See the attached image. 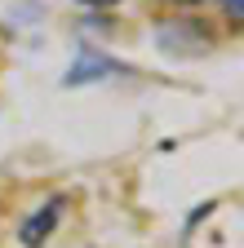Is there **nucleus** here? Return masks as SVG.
<instances>
[{"label":"nucleus","mask_w":244,"mask_h":248,"mask_svg":"<svg viewBox=\"0 0 244 248\" xmlns=\"http://www.w3.org/2000/svg\"><path fill=\"white\" fill-rule=\"evenodd\" d=\"M187 5H195V0H187Z\"/></svg>","instance_id":"4"},{"label":"nucleus","mask_w":244,"mask_h":248,"mask_svg":"<svg viewBox=\"0 0 244 248\" xmlns=\"http://www.w3.org/2000/svg\"><path fill=\"white\" fill-rule=\"evenodd\" d=\"M80 5H94V9H111V5H120V0H80Z\"/></svg>","instance_id":"3"},{"label":"nucleus","mask_w":244,"mask_h":248,"mask_svg":"<svg viewBox=\"0 0 244 248\" xmlns=\"http://www.w3.org/2000/svg\"><path fill=\"white\" fill-rule=\"evenodd\" d=\"M222 9L231 14V22H240V14H244V0H222Z\"/></svg>","instance_id":"2"},{"label":"nucleus","mask_w":244,"mask_h":248,"mask_svg":"<svg viewBox=\"0 0 244 248\" xmlns=\"http://www.w3.org/2000/svg\"><path fill=\"white\" fill-rule=\"evenodd\" d=\"M63 208H67V200H49L45 208H36V213L22 222V244H27V248L45 244V239L53 235V226H58V213H63Z\"/></svg>","instance_id":"1"}]
</instances>
